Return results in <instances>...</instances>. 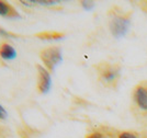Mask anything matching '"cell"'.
<instances>
[{
  "label": "cell",
  "mask_w": 147,
  "mask_h": 138,
  "mask_svg": "<svg viewBox=\"0 0 147 138\" xmlns=\"http://www.w3.org/2000/svg\"><path fill=\"white\" fill-rule=\"evenodd\" d=\"M115 10L112 9L109 12L110 20H109V30L113 37L121 38L127 34L131 28V18L132 12H123L121 8L115 7Z\"/></svg>",
  "instance_id": "cell-1"
},
{
  "label": "cell",
  "mask_w": 147,
  "mask_h": 138,
  "mask_svg": "<svg viewBox=\"0 0 147 138\" xmlns=\"http://www.w3.org/2000/svg\"><path fill=\"white\" fill-rule=\"evenodd\" d=\"M94 68L100 83L109 89H117L121 78V67L117 64L102 61L96 65Z\"/></svg>",
  "instance_id": "cell-2"
},
{
  "label": "cell",
  "mask_w": 147,
  "mask_h": 138,
  "mask_svg": "<svg viewBox=\"0 0 147 138\" xmlns=\"http://www.w3.org/2000/svg\"><path fill=\"white\" fill-rule=\"evenodd\" d=\"M40 58L45 68L49 72H53L63 61V52L59 46H49L40 52Z\"/></svg>",
  "instance_id": "cell-3"
},
{
  "label": "cell",
  "mask_w": 147,
  "mask_h": 138,
  "mask_svg": "<svg viewBox=\"0 0 147 138\" xmlns=\"http://www.w3.org/2000/svg\"><path fill=\"white\" fill-rule=\"evenodd\" d=\"M133 102L136 108L143 112H147V81H141L133 89Z\"/></svg>",
  "instance_id": "cell-4"
},
{
  "label": "cell",
  "mask_w": 147,
  "mask_h": 138,
  "mask_svg": "<svg viewBox=\"0 0 147 138\" xmlns=\"http://www.w3.org/2000/svg\"><path fill=\"white\" fill-rule=\"evenodd\" d=\"M37 70V91L41 94H45L51 90L52 87V77L51 72L42 65H36Z\"/></svg>",
  "instance_id": "cell-5"
},
{
  "label": "cell",
  "mask_w": 147,
  "mask_h": 138,
  "mask_svg": "<svg viewBox=\"0 0 147 138\" xmlns=\"http://www.w3.org/2000/svg\"><path fill=\"white\" fill-rule=\"evenodd\" d=\"M0 15L7 19H12V20L21 19V15L19 14L17 9L9 2L2 1V0H0Z\"/></svg>",
  "instance_id": "cell-6"
},
{
  "label": "cell",
  "mask_w": 147,
  "mask_h": 138,
  "mask_svg": "<svg viewBox=\"0 0 147 138\" xmlns=\"http://www.w3.org/2000/svg\"><path fill=\"white\" fill-rule=\"evenodd\" d=\"M17 57V50L11 44L3 42L0 44V58L3 60H12Z\"/></svg>",
  "instance_id": "cell-7"
},
{
  "label": "cell",
  "mask_w": 147,
  "mask_h": 138,
  "mask_svg": "<svg viewBox=\"0 0 147 138\" xmlns=\"http://www.w3.org/2000/svg\"><path fill=\"white\" fill-rule=\"evenodd\" d=\"M34 36L40 40H45V41H57V40L64 38L66 34L63 32H58V31H43V32L36 33Z\"/></svg>",
  "instance_id": "cell-8"
},
{
  "label": "cell",
  "mask_w": 147,
  "mask_h": 138,
  "mask_svg": "<svg viewBox=\"0 0 147 138\" xmlns=\"http://www.w3.org/2000/svg\"><path fill=\"white\" fill-rule=\"evenodd\" d=\"M117 138H138V134L133 132H129V131H124L119 134Z\"/></svg>",
  "instance_id": "cell-9"
},
{
  "label": "cell",
  "mask_w": 147,
  "mask_h": 138,
  "mask_svg": "<svg viewBox=\"0 0 147 138\" xmlns=\"http://www.w3.org/2000/svg\"><path fill=\"white\" fill-rule=\"evenodd\" d=\"M80 3H81L82 8H84L85 10H87V11L91 10L92 8L94 7V2H93V1H81Z\"/></svg>",
  "instance_id": "cell-10"
},
{
  "label": "cell",
  "mask_w": 147,
  "mask_h": 138,
  "mask_svg": "<svg viewBox=\"0 0 147 138\" xmlns=\"http://www.w3.org/2000/svg\"><path fill=\"white\" fill-rule=\"evenodd\" d=\"M7 117H8V112L6 108L0 104V120H6Z\"/></svg>",
  "instance_id": "cell-11"
},
{
  "label": "cell",
  "mask_w": 147,
  "mask_h": 138,
  "mask_svg": "<svg viewBox=\"0 0 147 138\" xmlns=\"http://www.w3.org/2000/svg\"><path fill=\"white\" fill-rule=\"evenodd\" d=\"M0 36H3V37H9V36H17L14 35L13 33H9L8 31H6L5 29L0 28Z\"/></svg>",
  "instance_id": "cell-12"
},
{
  "label": "cell",
  "mask_w": 147,
  "mask_h": 138,
  "mask_svg": "<svg viewBox=\"0 0 147 138\" xmlns=\"http://www.w3.org/2000/svg\"><path fill=\"white\" fill-rule=\"evenodd\" d=\"M86 138H103V135L101 134V133H98V132H94V133H91V134H89Z\"/></svg>",
  "instance_id": "cell-13"
},
{
  "label": "cell",
  "mask_w": 147,
  "mask_h": 138,
  "mask_svg": "<svg viewBox=\"0 0 147 138\" xmlns=\"http://www.w3.org/2000/svg\"><path fill=\"white\" fill-rule=\"evenodd\" d=\"M143 3H144V7H143V8H144V10H145V11H147V1L143 2Z\"/></svg>",
  "instance_id": "cell-14"
},
{
  "label": "cell",
  "mask_w": 147,
  "mask_h": 138,
  "mask_svg": "<svg viewBox=\"0 0 147 138\" xmlns=\"http://www.w3.org/2000/svg\"><path fill=\"white\" fill-rule=\"evenodd\" d=\"M145 138H147V137H145Z\"/></svg>",
  "instance_id": "cell-15"
}]
</instances>
